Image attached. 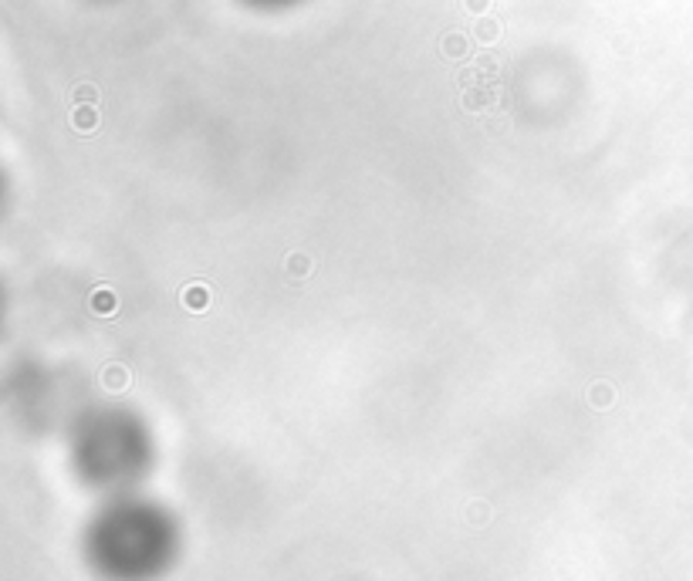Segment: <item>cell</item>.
Here are the masks:
<instances>
[{"mask_svg":"<svg viewBox=\"0 0 693 581\" xmlns=\"http://www.w3.org/2000/svg\"><path fill=\"white\" fill-rule=\"evenodd\" d=\"M173 551V527L159 507L119 500L95 520L92 558L112 578L139 581L166 568Z\"/></svg>","mask_w":693,"mask_h":581,"instance_id":"cell-1","label":"cell"},{"mask_svg":"<svg viewBox=\"0 0 693 581\" xmlns=\"http://www.w3.org/2000/svg\"><path fill=\"white\" fill-rule=\"evenodd\" d=\"M75 459L81 474L102 487H125L142 474L146 440L132 416L102 413L78 429Z\"/></svg>","mask_w":693,"mask_h":581,"instance_id":"cell-2","label":"cell"},{"mask_svg":"<svg viewBox=\"0 0 693 581\" xmlns=\"http://www.w3.org/2000/svg\"><path fill=\"white\" fill-rule=\"evenodd\" d=\"M250 4H261V7H284V4H294V0H250Z\"/></svg>","mask_w":693,"mask_h":581,"instance_id":"cell-3","label":"cell"}]
</instances>
